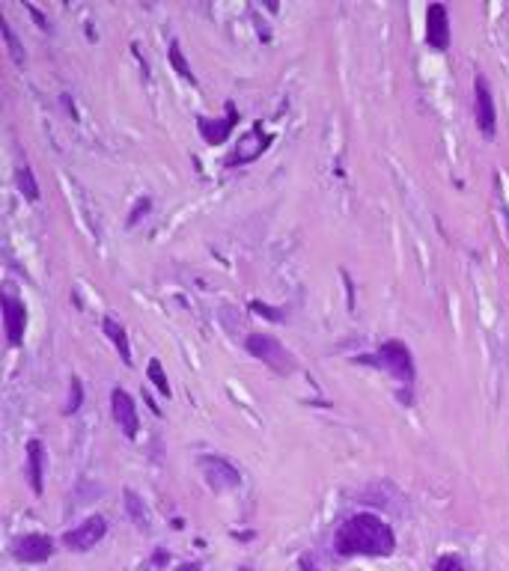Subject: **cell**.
<instances>
[{"instance_id": "cell-20", "label": "cell", "mask_w": 509, "mask_h": 571, "mask_svg": "<svg viewBox=\"0 0 509 571\" xmlns=\"http://www.w3.org/2000/svg\"><path fill=\"white\" fill-rule=\"evenodd\" d=\"M251 310H253L256 315H263V319H271V322H286V319H289L286 310L268 307V303H263V301H251Z\"/></svg>"}, {"instance_id": "cell-6", "label": "cell", "mask_w": 509, "mask_h": 571, "mask_svg": "<svg viewBox=\"0 0 509 571\" xmlns=\"http://www.w3.org/2000/svg\"><path fill=\"white\" fill-rule=\"evenodd\" d=\"M474 110H477V125L486 137H494L498 131V110H494V96L486 74L474 78Z\"/></svg>"}, {"instance_id": "cell-22", "label": "cell", "mask_w": 509, "mask_h": 571, "mask_svg": "<svg viewBox=\"0 0 509 571\" xmlns=\"http://www.w3.org/2000/svg\"><path fill=\"white\" fill-rule=\"evenodd\" d=\"M435 571H468V565L462 563V556L456 553H444L435 560Z\"/></svg>"}, {"instance_id": "cell-10", "label": "cell", "mask_w": 509, "mask_h": 571, "mask_svg": "<svg viewBox=\"0 0 509 571\" xmlns=\"http://www.w3.org/2000/svg\"><path fill=\"white\" fill-rule=\"evenodd\" d=\"M426 45L432 51L450 48V12L444 4H429L426 9Z\"/></svg>"}, {"instance_id": "cell-8", "label": "cell", "mask_w": 509, "mask_h": 571, "mask_svg": "<svg viewBox=\"0 0 509 571\" xmlns=\"http://www.w3.org/2000/svg\"><path fill=\"white\" fill-rule=\"evenodd\" d=\"M54 539L51 536H42V532H27V536H21L15 542V548H12V556H15L18 563H45L54 556Z\"/></svg>"}, {"instance_id": "cell-26", "label": "cell", "mask_w": 509, "mask_h": 571, "mask_svg": "<svg viewBox=\"0 0 509 571\" xmlns=\"http://www.w3.org/2000/svg\"><path fill=\"white\" fill-rule=\"evenodd\" d=\"M176 571H200V563H185V565H179Z\"/></svg>"}, {"instance_id": "cell-3", "label": "cell", "mask_w": 509, "mask_h": 571, "mask_svg": "<svg viewBox=\"0 0 509 571\" xmlns=\"http://www.w3.org/2000/svg\"><path fill=\"white\" fill-rule=\"evenodd\" d=\"M244 348L251 351V357L256 360H263L265 366H271L277 375H289L295 372V360H292V354L280 346V339H275L271 334H251L244 342Z\"/></svg>"}, {"instance_id": "cell-21", "label": "cell", "mask_w": 509, "mask_h": 571, "mask_svg": "<svg viewBox=\"0 0 509 571\" xmlns=\"http://www.w3.org/2000/svg\"><path fill=\"white\" fill-rule=\"evenodd\" d=\"M81 402H84V384H81V378H72V384H69V402H66L63 414H74V411L81 408Z\"/></svg>"}, {"instance_id": "cell-7", "label": "cell", "mask_w": 509, "mask_h": 571, "mask_svg": "<svg viewBox=\"0 0 509 571\" xmlns=\"http://www.w3.org/2000/svg\"><path fill=\"white\" fill-rule=\"evenodd\" d=\"M110 414H114V423L122 428V435L138 438V431H140L138 405H134V399L122 387H117L114 393H110Z\"/></svg>"}, {"instance_id": "cell-25", "label": "cell", "mask_w": 509, "mask_h": 571, "mask_svg": "<svg viewBox=\"0 0 509 571\" xmlns=\"http://www.w3.org/2000/svg\"><path fill=\"white\" fill-rule=\"evenodd\" d=\"M63 105H66V110L72 113V119H78V110H74V101L69 98V93H63Z\"/></svg>"}, {"instance_id": "cell-24", "label": "cell", "mask_w": 509, "mask_h": 571, "mask_svg": "<svg viewBox=\"0 0 509 571\" xmlns=\"http://www.w3.org/2000/svg\"><path fill=\"white\" fill-rule=\"evenodd\" d=\"M27 12H30V15H33V21H36V27H39V30H48V18L42 15V12L39 9H36L33 4H27Z\"/></svg>"}, {"instance_id": "cell-4", "label": "cell", "mask_w": 509, "mask_h": 571, "mask_svg": "<svg viewBox=\"0 0 509 571\" xmlns=\"http://www.w3.org/2000/svg\"><path fill=\"white\" fill-rule=\"evenodd\" d=\"M200 471L209 482V488L215 491H232L242 485V471L232 461H227L223 455H200Z\"/></svg>"}, {"instance_id": "cell-9", "label": "cell", "mask_w": 509, "mask_h": 571, "mask_svg": "<svg viewBox=\"0 0 509 571\" xmlns=\"http://www.w3.org/2000/svg\"><path fill=\"white\" fill-rule=\"evenodd\" d=\"M0 307H4V327H6L9 346H21V342H24V331H27V307H24V301L12 298L9 291H4Z\"/></svg>"}, {"instance_id": "cell-13", "label": "cell", "mask_w": 509, "mask_h": 571, "mask_svg": "<svg viewBox=\"0 0 509 571\" xmlns=\"http://www.w3.org/2000/svg\"><path fill=\"white\" fill-rule=\"evenodd\" d=\"M27 479H30L33 494L45 491V447L39 438L27 440Z\"/></svg>"}, {"instance_id": "cell-23", "label": "cell", "mask_w": 509, "mask_h": 571, "mask_svg": "<svg viewBox=\"0 0 509 571\" xmlns=\"http://www.w3.org/2000/svg\"><path fill=\"white\" fill-rule=\"evenodd\" d=\"M149 206H152V202H149V199H140V202H138V209H134V211H131V218H128V223H138V221L143 218V214L149 211Z\"/></svg>"}, {"instance_id": "cell-19", "label": "cell", "mask_w": 509, "mask_h": 571, "mask_svg": "<svg viewBox=\"0 0 509 571\" xmlns=\"http://www.w3.org/2000/svg\"><path fill=\"white\" fill-rule=\"evenodd\" d=\"M170 63H173V69H176L185 81H191V84L197 81V78H194V72H191V66H188V60L182 57V48H179V42H170Z\"/></svg>"}, {"instance_id": "cell-17", "label": "cell", "mask_w": 509, "mask_h": 571, "mask_svg": "<svg viewBox=\"0 0 509 571\" xmlns=\"http://www.w3.org/2000/svg\"><path fill=\"white\" fill-rule=\"evenodd\" d=\"M0 33H4L6 51H9V57L15 60V66H24V63H27V54H24V51H21V42H18V36L12 33V27H9V21H6V18H0Z\"/></svg>"}, {"instance_id": "cell-28", "label": "cell", "mask_w": 509, "mask_h": 571, "mask_svg": "<svg viewBox=\"0 0 509 571\" xmlns=\"http://www.w3.org/2000/svg\"><path fill=\"white\" fill-rule=\"evenodd\" d=\"M239 571H253V568H251V565H242V568H239Z\"/></svg>"}, {"instance_id": "cell-2", "label": "cell", "mask_w": 509, "mask_h": 571, "mask_svg": "<svg viewBox=\"0 0 509 571\" xmlns=\"http://www.w3.org/2000/svg\"><path fill=\"white\" fill-rule=\"evenodd\" d=\"M357 363H366V366H376V369L390 372L405 390H411L414 381H417V366H414V357H411V348H408L405 342H399V339L381 342L372 354H361Z\"/></svg>"}, {"instance_id": "cell-12", "label": "cell", "mask_w": 509, "mask_h": 571, "mask_svg": "<svg viewBox=\"0 0 509 571\" xmlns=\"http://www.w3.org/2000/svg\"><path fill=\"white\" fill-rule=\"evenodd\" d=\"M271 140H275V137H271V134H263V125H253V129L239 140V149H235V155L230 158V167H242V164L256 161V158L268 149Z\"/></svg>"}, {"instance_id": "cell-27", "label": "cell", "mask_w": 509, "mask_h": 571, "mask_svg": "<svg viewBox=\"0 0 509 571\" xmlns=\"http://www.w3.org/2000/svg\"><path fill=\"white\" fill-rule=\"evenodd\" d=\"M301 568H304V571H313V563H307V556H304V560H301Z\"/></svg>"}, {"instance_id": "cell-1", "label": "cell", "mask_w": 509, "mask_h": 571, "mask_svg": "<svg viewBox=\"0 0 509 571\" xmlns=\"http://www.w3.org/2000/svg\"><path fill=\"white\" fill-rule=\"evenodd\" d=\"M333 551L340 556H390L396 551V536L384 518L357 512L333 532Z\"/></svg>"}, {"instance_id": "cell-16", "label": "cell", "mask_w": 509, "mask_h": 571, "mask_svg": "<svg viewBox=\"0 0 509 571\" xmlns=\"http://www.w3.org/2000/svg\"><path fill=\"white\" fill-rule=\"evenodd\" d=\"M15 182H18V190L24 197H27L30 202H36L39 199V182H36V176H33V167L27 161L21 164V167L15 170Z\"/></svg>"}, {"instance_id": "cell-15", "label": "cell", "mask_w": 509, "mask_h": 571, "mask_svg": "<svg viewBox=\"0 0 509 571\" xmlns=\"http://www.w3.org/2000/svg\"><path fill=\"white\" fill-rule=\"evenodd\" d=\"M126 509H128V515H131V521H134V527L138 530H149V512H146V506H143V500H140V494L138 491H131V488H126Z\"/></svg>"}, {"instance_id": "cell-11", "label": "cell", "mask_w": 509, "mask_h": 571, "mask_svg": "<svg viewBox=\"0 0 509 571\" xmlns=\"http://www.w3.org/2000/svg\"><path fill=\"white\" fill-rule=\"evenodd\" d=\"M235 122H239V110H235L232 101H227V117H223V119L200 117V119H197V131L203 134V140H206V143L218 146V143H227V137L232 134Z\"/></svg>"}, {"instance_id": "cell-14", "label": "cell", "mask_w": 509, "mask_h": 571, "mask_svg": "<svg viewBox=\"0 0 509 571\" xmlns=\"http://www.w3.org/2000/svg\"><path fill=\"white\" fill-rule=\"evenodd\" d=\"M102 327H105V334H107V339L114 342V348L119 351V357H122V363L126 366H134V357H131V346H128V334H126V327H122L117 319H107L102 322Z\"/></svg>"}, {"instance_id": "cell-18", "label": "cell", "mask_w": 509, "mask_h": 571, "mask_svg": "<svg viewBox=\"0 0 509 571\" xmlns=\"http://www.w3.org/2000/svg\"><path fill=\"white\" fill-rule=\"evenodd\" d=\"M146 372H149V381H152V384L158 387L161 396H167V399H170V381H167V372H164V366H161V360H158V357L149 360Z\"/></svg>"}, {"instance_id": "cell-5", "label": "cell", "mask_w": 509, "mask_h": 571, "mask_svg": "<svg viewBox=\"0 0 509 571\" xmlns=\"http://www.w3.org/2000/svg\"><path fill=\"white\" fill-rule=\"evenodd\" d=\"M105 536H107V521L102 515H90L78 527H72L69 532H63V544L74 553H84V551H93Z\"/></svg>"}]
</instances>
